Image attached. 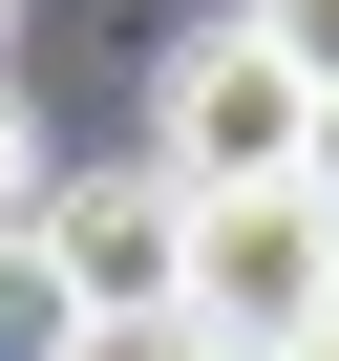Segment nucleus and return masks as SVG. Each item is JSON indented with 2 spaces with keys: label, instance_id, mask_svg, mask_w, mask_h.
I'll list each match as a JSON object with an SVG mask.
<instances>
[{
  "label": "nucleus",
  "instance_id": "1",
  "mask_svg": "<svg viewBox=\"0 0 339 361\" xmlns=\"http://www.w3.org/2000/svg\"><path fill=\"white\" fill-rule=\"evenodd\" d=\"M170 319L234 340V361L318 340V319H339V213H318V192H212L191 234H170Z\"/></svg>",
  "mask_w": 339,
  "mask_h": 361
},
{
  "label": "nucleus",
  "instance_id": "2",
  "mask_svg": "<svg viewBox=\"0 0 339 361\" xmlns=\"http://www.w3.org/2000/svg\"><path fill=\"white\" fill-rule=\"evenodd\" d=\"M297 106H318V85H297L255 22H212V43L148 64V170H170L191 213H212V192H297Z\"/></svg>",
  "mask_w": 339,
  "mask_h": 361
},
{
  "label": "nucleus",
  "instance_id": "3",
  "mask_svg": "<svg viewBox=\"0 0 339 361\" xmlns=\"http://www.w3.org/2000/svg\"><path fill=\"white\" fill-rule=\"evenodd\" d=\"M22 234H43V276H64L85 319H170V234H191V192L127 149V170H43Z\"/></svg>",
  "mask_w": 339,
  "mask_h": 361
},
{
  "label": "nucleus",
  "instance_id": "4",
  "mask_svg": "<svg viewBox=\"0 0 339 361\" xmlns=\"http://www.w3.org/2000/svg\"><path fill=\"white\" fill-rule=\"evenodd\" d=\"M0 361H85V298L43 276V234H0Z\"/></svg>",
  "mask_w": 339,
  "mask_h": 361
},
{
  "label": "nucleus",
  "instance_id": "5",
  "mask_svg": "<svg viewBox=\"0 0 339 361\" xmlns=\"http://www.w3.org/2000/svg\"><path fill=\"white\" fill-rule=\"evenodd\" d=\"M234 22H255V43L297 64V85H339V0H234Z\"/></svg>",
  "mask_w": 339,
  "mask_h": 361
},
{
  "label": "nucleus",
  "instance_id": "6",
  "mask_svg": "<svg viewBox=\"0 0 339 361\" xmlns=\"http://www.w3.org/2000/svg\"><path fill=\"white\" fill-rule=\"evenodd\" d=\"M43 213V106H22V64H0V234Z\"/></svg>",
  "mask_w": 339,
  "mask_h": 361
},
{
  "label": "nucleus",
  "instance_id": "7",
  "mask_svg": "<svg viewBox=\"0 0 339 361\" xmlns=\"http://www.w3.org/2000/svg\"><path fill=\"white\" fill-rule=\"evenodd\" d=\"M85 361H234V340H191V319H85Z\"/></svg>",
  "mask_w": 339,
  "mask_h": 361
},
{
  "label": "nucleus",
  "instance_id": "8",
  "mask_svg": "<svg viewBox=\"0 0 339 361\" xmlns=\"http://www.w3.org/2000/svg\"><path fill=\"white\" fill-rule=\"evenodd\" d=\"M297 192H318V213H339V85H318V106H297Z\"/></svg>",
  "mask_w": 339,
  "mask_h": 361
},
{
  "label": "nucleus",
  "instance_id": "9",
  "mask_svg": "<svg viewBox=\"0 0 339 361\" xmlns=\"http://www.w3.org/2000/svg\"><path fill=\"white\" fill-rule=\"evenodd\" d=\"M276 361H339V319H318V340H276Z\"/></svg>",
  "mask_w": 339,
  "mask_h": 361
}]
</instances>
